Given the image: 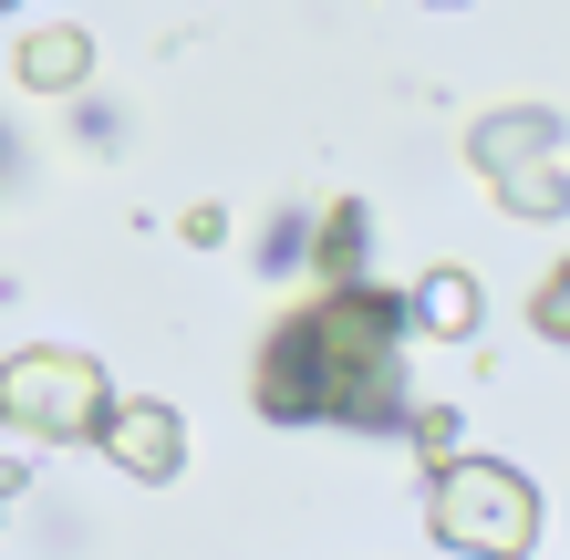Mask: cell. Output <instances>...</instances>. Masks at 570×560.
Here are the masks:
<instances>
[{"label": "cell", "instance_id": "obj_12", "mask_svg": "<svg viewBox=\"0 0 570 560\" xmlns=\"http://www.w3.org/2000/svg\"><path fill=\"white\" fill-rule=\"evenodd\" d=\"M21 478H31V468H21V456H0V499H21Z\"/></svg>", "mask_w": 570, "mask_h": 560}, {"label": "cell", "instance_id": "obj_11", "mask_svg": "<svg viewBox=\"0 0 570 560\" xmlns=\"http://www.w3.org/2000/svg\"><path fill=\"white\" fill-rule=\"evenodd\" d=\"M177 228H187V239H197V249H218V239H228V208H208V197H197V208H187Z\"/></svg>", "mask_w": 570, "mask_h": 560}, {"label": "cell", "instance_id": "obj_3", "mask_svg": "<svg viewBox=\"0 0 570 560\" xmlns=\"http://www.w3.org/2000/svg\"><path fill=\"white\" fill-rule=\"evenodd\" d=\"M105 405H115V384H105V364H94V353L31 343V353H11V364H0V425H21V436H42V446L94 436V425H105Z\"/></svg>", "mask_w": 570, "mask_h": 560}, {"label": "cell", "instance_id": "obj_2", "mask_svg": "<svg viewBox=\"0 0 570 560\" xmlns=\"http://www.w3.org/2000/svg\"><path fill=\"white\" fill-rule=\"evenodd\" d=\"M435 540L466 560H529L540 550V488H529L509 456H435Z\"/></svg>", "mask_w": 570, "mask_h": 560}, {"label": "cell", "instance_id": "obj_10", "mask_svg": "<svg viewBox=\"0 0 570 560\" xmlns=\"http://www.w3.org/2000/svg\"><path fill=\"white\" fill-rule=\"evenodd\" d=\"M529 322H540L550 343H570V259H560V271H550L540 291H529Z\"/></svg>", "mask_w": 570, "mask_h": 560}, {"label": "cell", "instance_id": "obj_14", "mask_svg": "<svg viewBox=\"0 0 570 560\" xmlns=\"http://www.w3.org/2000/svg\"><path fill=\"white\" fill-rule=\"evenodd\" d=\"M0 11H11V0H0Z\"/></svg>", "mask_w": 570, "mask_h": 560}, {"label": "cell", "instance_id": "obj_7", "mask_svg": "<svg viewBox=\"0 0 570 560\" xmlns=\"http://www.w3.org/2000/svg\"><path fill=\"white\" fill-rule=\"evenodd\" d=\"M478 312H488V291H478V271H456V259H446V271H425L415 302H405V322L435 333V343H466V333H478Z\"/></svg>", "mask_w": 570, "mask_h": 560}, {"label": "cell", "instance_id": "obj_4", "mask_svg": "<svg viewBox=\"0 0 570 560\" xmlns=\"http://www.w3.org/2000/svg\"><path fill=\"white\" fill-rule=\"evenodd\" d=\"M94 446H105L125 478L166 488V478L187 468V415H177V405H156V394H136V405H105V425H94Z\"/></svg>", "mask_w": 570, "mask_h": 560}, {"label": "cell", "instance_id": "obj_9", "mask_svg": "<svg viewBox=\"0 0 570 560\" xmlns=\"http://www.w3.org/2000/svg\"><path fill=\"white\" fill-rule=\"evenodd\" d=\"M353 259H363V208L343 197V208L322 218V281H353Z\"/></svg>", "mask_w": 570, "mask_h": 560}, {"label": "cell", "instance_id": "obj_5", "mask_svg": "<svg viewBox=\"0 0 570 560\" xmlns=\"http://www.w3.org/2000/svg\"><path fill=\"white\" fill-rule=\"evenodd\" d=\"M550 146H560V115H550V105H498V115L466 125L478 177H509V167H529V156H550Z\"/></svg>", "mask_w": 570, "mask_h": 560}, {"label": "cell", "instance_id": "obj_13", "mask_svg": "<svg viewBox=\"0 0 570 560\" xmlns=\"http://www.w3.org/2000/svg\"><path fill=\"white\" fill-rule=\"evenodd\" d=\"M435 11H456V0H435Z\"/></svg>", "mask_w": 570, "mask_h": 560}, {"label": "cell", "instance_id": "obj_8", "mask_svg": "<svg viewBox=\"0 0 570 560\" xmlns=\"http://www.w3.org/2000/svg\"><path fill=\"white\" fill-rule=\"evenodd\" d=\"M488 187H498V208H519V218H570V177L550 167V156H529V167L488 177Z\"/></svg>", "mask_w": 570, "mask_h": 560}, {"label": "cell", "instance_id": "obj_1", "mask_svg": "<svg viewBox=\"0 0 570 560\" xmlns=\"http://www.w3.org/2000/svg\"><path fill=\"white\" fill-rule=\"evenodd\" d=\"M405 374V302L374 281H322L249 364L259 415L281 425H384Z\"/></svg>", "mask_w": 570, "mask_h": 560}, {"label": "cell", "instance_id": "obj_6", "mask_svg": "<svg viewBox=\"0 0 570 560\" xmlns=\"http://www.w3.org/2000/svg\"><path fill=\"white\" fill-rule=\"evenodd\" d=\"M11 73H21V94H83V83H94V31H83V21H42V31H21Z\"/></svg>", "mask_w": 570, "mask_h": 560}]
</instances>
